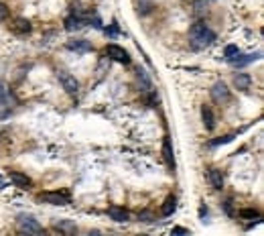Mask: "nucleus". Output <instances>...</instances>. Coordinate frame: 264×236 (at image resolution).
I'll return each instance as SVG.
<instances>
[{"mask_svg": "<svg viewBox=\"0 0 264 236\" xmlns=\"http://www.w3.org/2000/svg\"><path fill=\"white\" fill-rule=\"evenodd\" d=\"M189 41L195 49H205L215 41V33L209 27H205L203 23H195L189 29Z\"/></svg>", "mask_w": 264, "mask_h": 236, "instance_id": "1", "label": "nucleus"}, {"mask_svg": "<svg viewBox=\"0 0 264 236\" xmlns=\"http://www.w3.org/2000/svg\"><path fill=\"white\" fill-rule=\"evenodd\" d=\"M16 228H18L20 234H41L43 232L41 224L33 216H20L16 220Z\"/></svg>", "mask_w": 264, "mask_h": 236, "instance_id": "2", "label": "nucleus"}, {"mask_svg": "<svg viewBox=\"0 0 264 236\" xmlns=\"http://www.w3.org/2000/svg\"><path fill=\"white\" fill-rule=\"evenodd\" d=\"M57 79H59V83L63 85V90L67 92L69 96H75L79 92V83L69 72H57Z\"/></svg>", "mask_w": 264, "mask_h": 236, "instance_id": "3", "label": "nucleus"}, {"mask_svg": "<svg viewBox=\"0 0 264 236\" xmlns=\"http://www.w3.org/2000/svg\"><path fill=\"white\" fill-rule=\"evenodd\" d=\"M12 110V104H10V90L6 81L0 79V118H6Z\"/></svg>", "mask_w": 264, "mask_h": 236, "instance_id": "4", "label": "nucleus"}, {"mask_svg": "<svg viewBox=\"0 0 264 236\" xmlns=\"http://www.w3.org/2000/svg\"><path fill=\"white\" fill-rule=\"evenodd\" d=\"M39 200L51 204V206H67L69 204V196L67 194H59V191H45V194H39Z\"/></svg>", "mask_w": 264, "mask_h": 236, "instance_id": "5", "label": "nucleus"}, {"mask_svg": "<svg viewBox=\"0 0 264 236\" xmlns=\"http://www.w3.org/2000/svg\"><path fill=\"white\" fill-rule=\"evenodd\" d=\"M106 55H108L110 59L118 61V63H128V61H130L128 51H126L124 47H120V45H114V43H110V45H106Z\"/></svg>", "mask_w": 264, "mask_h": 236, "instance_id": "6", "label": "nucleus"}, {"mask_svg": "<svg viewBox=\"0 0 264 236\" xmlns=\"http://www.w3.org/2000/svg\"><path fill=\"white\" fill-rule=\"evenodd\" d=\"M211 98L217 102V104H224L230 100V90H228V85L224 81H217L213 83V88H211Z\"/></svg>", "mask_w": 264, "mask_h": 236, "instance_id": "7", "label": "nucleus"}, {"mask_svg": "<svg viewBox=\"0 0 264 236\" xmlns=\"http://www.w3.org/2000/svg\"><path fill=\"white\" fill-rule=\"evenodd\" d=\"M10 181L16 185V187H20V189H29L31 185H33V181H31V177H27L25 173H20V171H10Z\"/></svg>", "mask_w": 264, "mask_h": 236, "instance_id": "8", "label": "nucleus"}, {"mask_svg": "<svg viewBox=\"0 0 264 236\" xmlns=\"http://www.w3.org/2000/svg\"><path fill=\"white\" fill-rule=\"evenodd\" d=\"M207 179H209V183H211L213 189H222L224 187V175H222V171L215 169V167H211L207 171Z\"/></svg>", "mask_w": 264, "mask_h": 236, "instance_id": "9", "label": "nucleus"}, {"mask_svg": "<svg viewBox=\"0 0 264 236\" xmlns=\"http://www.w3.org/2000/svg\"><path fill=\"white\" fill-rule=\"evenodd\" d=\"M108 216L112 218L114 222H128V212L124 210V208H120V206H110L108 208Z\"/></svg>", "mask_w": 264, "mask_h": 236, "instance_id": "10", "label": "nucleus"}, {"mask_svg": "<svg viewBox=\"0 0 264 236\" xmlns=\"http://www.w3.org/2000/svg\"><path fill=\"white\" fill-rule=\"evenodd\" d=\"M260 57V53H256V55H240V51L230 59V63L232 66H236V68H244V66H248V63H252V61H256Z\"/></svg>", "mask_w": 264, "mask_h": 236, "instance_id": "11", "label": "nucleus"}, {"mask_svg": "<svg viewBox=\"0 0 264 236\" xmlns=\"http://www.w3.org/2000/svg\"><path fill=\"white\" fill-rule=\"evenodd\" d=\"M67 49H71V51H79V53H85V51H92V45H90V41L71 39V41H67Z\"/></svg>", "mask_w": 264, "mask_h": 236, "instance_id": "12", "label": "nucleus"}, {"mask_svg": "<svg viewBox=\"0 0 264 236\" xmlns=\"http://www.w3.org/2000/svg\"><path fill=\"white\" fill-rule=\"evenodd\" d=\"M250 83H252V78H250L248 74H236V76H234V85H236L240 92L250 90Z\"/></svg>", "mask_w": 264, "mask_h": 236, "instance_id": "13", "label": "nucleus"}, {"mask_svg": "<svg viewBox=\"0 0 264 236\" xmlns=\"http://www.w3.org/2000/svg\"><path fill=\"white\" fill-rule=\"evenodd\" d=\"M201 118H203L205 131H213L215 128V116H213V110L209 108V106H203L201 108Z\"/></svg>", "mask_w": 264, "mask_h": 236, "instance_id": "14", "label": "nucleus"}, {"mask_svg": "<svg viewBox=\"0 0 264 236\" xmlns=\"http://www.w3.org/2000/svg\"><path fill=\"white\" fill-rule=\"evenodd\" d=\"M10 29L14 31V33H18V35H27V33H31V23H29V20L27 18H16L14 20V23L10 25Z\"/></svg>", "mask_w": 264, "mask_h": 236, "instance_id": "15", "label": "nucleus"}, {"mask_svg": "<svg viewBox=\"0 0 264 236\" xmlns=\"http://www.w3.org/2000/svg\"><path fill=\"white\" fill-rule=\"evenodd\" d=\"M163 157H165V161H167V165H169V167H175V159H173V147H171V141H169V137H165V141H163Z\"/></svg>", "mask_w": 264, "mask_h": 236, "instance_id": "16", "label": "nucleus"}, {"mask_svg": "<svg viewBox=\"0 0 264 236\" xmlns=\"http://www.w3.org/2000/svg\"><path fill=\"white\" fill-rule=\"evenodd\" d=\"M83 25H85V18H81L79 14H77V16L73 14V16H69L67 20H65V29H67V31H73V29H81Z\"/></svg>", "mask_w": 264, "mask_h": 236, "instance_id": "17", "label": "nucleus"}, {"mask_svg": "<svg viewBox=\"0 0 264 236\" xmlns=\"http://www.w3.org/2000/svg\"><path fill=\"white\" fill-rule=\"evenodd\" d=\"M175 208H177V198H175V196H169V198L165 200L163 208H161V214H163V216H171V214L175 212Z\"/></svg>", "mask_w": 264, "mask_h": 236, "instance_id": "18", "label": "nucleus"}, {"mask_svg": "<svg viewBox=\"0 0 264 236\" xmlns=\"http://www.w3.org/2000/svg\"><path fill=\"white\" fill-rule=\"evenodd\" d=\"M8 16H10V8H8L4 2H0V23L8 20Z\"/></svg>", "mask_w": 264, "mask_h": 236, "instance_id": "19", "label": "nucleus"}, {"mask_svg": "<svg viewBox=\"0 0 264 236\" xmlns=\"http://www.w3.org/2000/svg\"><path fill=\"white\" fill-rule=\"evenodd\" d=\"M240 216H242V218H258V212H256V210H242Z\"/></svg>", "mask_w": 264, "mask_h": 236, "instance_id": "20", "label": "nucleus"}, {"mask_svg": "<svg viewBox=\"0 0 264 236\" xmlns=\"http://www.w3.org/2000/svg\"><path fill=\"white\" fill-rule=\"evenodd\" d=\"M236 53H238V47H236V45H228V47H226V53H224V55H226V59L230 61V59H232V57H234Z\"/></svg>", "mask_w": 264, "mask_h": 236, "instance_id": "21", "label": "nucleus"}, {"mask_svg": "<svg viewBox=\"0 0 264 236\" xmlns=\"http://www.w3.org/2000/svg\"><path fill=\"white\" fill-rule=\"evenodd\" d=\"M232 141V135H228V137H222V139H217V141H211L209 145L211 147H215V145H224V143H230Z\"/></svg>", "mask_w": 264, "mask_h": 236, "instance_id": "22", "label": "nucleus"}, {"mask_svg": "<svg viewBox=\"0 0 264 236\" xmlns=\"http://www.w3.org/2000/svg\"><path fill=\"white\" fill-rule=\"evenodd\" d=\"M224 210H226L228 216H234V212H232V200H226L224 202Z\"/></svg>", "mask_w": 264, "mask_h": 236, "instance_id": "23", "label": "nucleus"}, {"mask_svg": "<svg viewBox=\"0 0 264 236\" xmlns=\"http://www.w3.org/2000/svg\"><path fill=\"white\" fill-rule=\"evenodd\" d=\"M57 230H69V232H71V230H75V228H73L71 224H65V222H63V224H57Z\"/></svg>", "mask_w": 264, "mask_h": 236, "instance_id": "24", "label": "nucleus"}, {"mask_svg": "<svg viewBox=\"0 0 264 236\" xmlns=\"http://www.w3.org/2000/svg\"><path fill=\"white\" fill-rule=\"evenodd\" d=\"M138 218H140V220H144V222H150V218H152V216H150V214H146V212H142V214H138Z\"/></svg>", "mask_w": 264, "mask_h": 236, "instance_id": "25", "label": "nucleus"}, {"mask_svg": "<svg viewBox=\"0 0 264 236\" xmlns=\"http://www.w3.org/2000/svg\"><path fill=\"white\" fill-rule=\"evenodd\" d=\"M173 234H189V230H185V228H173Z\"/></svg>", "mask_w": 264, "mask_h": 236, "instance_id": "26", "label": "nucleus"}, {"mask_svg": "<svg viewBox=\"0 0 264 236\" xmlns=\"http://www.w3.org/2000/svg\"><path fill=\"white\" fill-rule=\"evenodd\" d=\"M0 187H2V177H0Z\"/></svg>", "mask_w": 264, "mask_h": 236, "instance_id": "27", "label": "nucleus"}]
</instances>
